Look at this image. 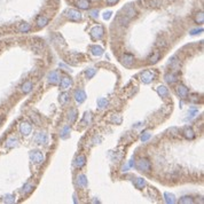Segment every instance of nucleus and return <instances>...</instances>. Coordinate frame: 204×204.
Segmentation results:
<instances>
[{
    "instance_id": "4468645a",
    "label": "nucleus",
    "mask_w": 204,
    "mask_h": 204,
    "mask_svg": "<svg viewBox=\"0 0 204 204\" xmlns=\"http://www.w3.org/2000/svg\"><path fill=\"white\" fill-rule=\"evenodd\" d=\"M32 88H33V84H32V82H30V80H26V82H24V84L21 86V89H22V92L23 93H30L32 91Z\"/></svg>"
},
{
    "instance_id": "f03ea898",
    "label": "nucleus",
    "mask_w": 204,
    "mask_h": 204,
    "mask_svg": "<svg viewBox=\"0 0 204 204\" xmlns=\"http://www.w3.org/2000/svg\"><path fill=\"white\" fill-rule=\"evenodd\" d=\"M30 160L36 164H41L45 160L44 154L41 152H39V150H32L30 153Z\"/></svg>"
},
{
    "instance_id": "2f4dec72",
    "label": "nucleus",
    "mask_w": 204,
    "mask_h": 204,
    "mask_svg": "<svg viewBox=\"0 0 204 204\" xmlns=\"http://www.w3.org/2000/svg\"><path fill=\"white\" fill-rule=\"evenodd\" d=\"M195 22L197 23V24H203L204 22V14L203 12H198V13H196V15H195Z\"/></svg>"
},
{
    "instance_id": "f257e3e1",
    "label": "nucleus",
    "mask_w": 204,
    "mask_h": 204,
    "mask_svg": "<svg viewBox=\"0 0 204 204\" xmlns=\"http://www.w3.org/2000/svg\"><path fill=\"white\" fill-rule=\"evenodd\" d=\"M136 167H138V170H139V171L145 172V173L150 172V170H152L150 162L147 160V158H140V160H138V163H136Z\"/></svg>"
},
{
    "instance_id": "1a4fd4ad",
    "label": "nucleus",
    "mask_w": 204,
    "mask_h": 204,
    "mask_svg": "<svg viewBox=\"0 0 204 204\" xmlns=\"http://www.w3.org/2000/svg\"><path fill=\"white\" fill-rule=\"evenodd\" d=\"M123 15H125V16L128 17L130 20H132L134 16L136 15V10H135L132 6H128L123 9Z\"/></svg>"
},
{
    "instance_id": "09e8293b",
    "label": "nucleus",
    "mask_w": 204,
    "mask_h": 204,
    "mask_svg": "<svg viewBox=\"0 0 204 204\" xmlns=\"http://www.w3.org/2000/svg\"><path fill=\"white\" fill-rule=\"evenodd\" d=\"M128 169H130V166H128V165L123 166V169H122V171H123V172H126V171H128Z\"/></svg>"
},
{
    "instance_id": "7ed1b4c3",
    "label": "nucleus",
    "mask_w": 204,
    "mask_h": 204,
    "mask_svg": "<svg viewBox=\"0 0 204 204\" xmlns=\"http://www.w3.org/2000/svg\"><path fill=\"white\" fill-rule=\"evenodd\" d=\"M121 63L123 64V65H125V67H128V68H130V67H132L134 63V61H135V58H134V56L132 55V54H128V53H126V54H123L121 58Z\"/></svg>"
},
{
    "instance_id": "aec40b11",
    "label": "nucleus",
    "mask_w": 204,
    "mask_h": 204,
    "mask_svg": "<svg viewBox=\"0 0 204 204\" xmlns=\"http://www.w3.org/2000/svg\"><path fill=\"white\" fill-rule=\"evenodd\" d=\"M133 184L138 189H142L146 186V180L143 178H136L133 180Z\"/></svg>"
},
{
    "instance_id": "473e14b6",
    "label": "nucleus",
    "mask_w": 204,
    "mask_h": 204,
    "mask_svg": "<svg viewBox=\"0 0 204 204\" xmlns=\"http://www.w3.org/2000/svg\"><path fill=\"white\" fill-rule=\"evenodd\" d=\"M147 5L150 7H160L162 5L160 0H147Z\"/></svg>"
},
{
    "instance_id": "c9c22d12",
    "label": "nucleus",
    "mask_w": 204,
    "mask_h": 204,
    "mask_svg": "<svg viewBox=\"0 0 204 204\" xmlns=\"http://www.w3.org/2000/svg\"><path fill=\"white\" fill-rule=\"evenodd\" d=\"M30 117H31V119L33 121V123H34V124H37L38 126H41V119L39 118V116H37L36 114H31V116H30Z\"/></svg>"
},
{
    "instance_id": "bb28decb",
    "label": "nucleus",
    "mask_w": 204,
    "mask_h": 204,
    "mask_svg": "<svg viewBox=\"0 0 204 204\" xmlns=\"http://www.w3.org/2000/svg\"><path fill=\"white\" fill-rule=\"evenodd\" d=\"M110 121H111V123H115L117 125H119V124H122V122H123V117H122L119 114H112Z\"/></svg>"
},
{
    "instance_id": "58836bf2",
    "label": "nucleus",
    "mask_w": 204,
    "mask_h": 204,
    "mask_svg": "<svg viewBox=\"0 0 204 204\" xmlns=\"http://www.w3.org/2000/svg\"><path fill=\"white\" fill-rule=\"evenodd\" d=\"M95 74H96V69H94V68H89V69H87L86 72H85V75H86L87 78H92Z\"/></svg>"
},
{
    "instance_id": "f3484780",
    "label": "nucleus",
    "mask_w": 204,
    "mask_h": 204,
    "mask_svg": "<svg viewBox=\"0 0 204 204\" xmlns=\"http://www.w3.org/2000/svg\"><path fill=\"white\" fill-rule=\"evenodd\" d=\"M86 164V157L84 155H79L75 160V166L76 167H83Z\"/></svg>"
},
{
    "instance_id": "393cba45",
    "label": "nucleus",
    "mask_w": 204,
    "mask_h": 204,
    "mask_svg": "<svg viewBox=\"0 0 204 204\" xmlns=\"http://www.w3.org/2000/svg\"><path fill=\"white\" fill-rule=\"evenodd\" d=\"M157 93H158V95L162 96V98H165V96H167V94H169V89H167L166 86L160 85V86L157 87Z\"/></svg>"
},
{
    "instance_id": "a878e982",
    "label": "nucleus",
    "mask_w": 204,
    "mask_h": 204,
    "mask_svg": "<svg viewBox=\"0 0 204 204\" xmlns=\"http://www.w3.org/2000/svg\"><path fill=\"white\" fill-rule=\"evenodd\" d=\"M77 6L80 9H88L89 7V0H78L77 1Z\"/></svg>"
},
{
    "instance_id": "5701e85b",
    "label": "nucleus",
    "mask_w": 204,
    "mask_h": 204,
    "mask_svg": "<svg viewBox=\"0 0 204 204\" xmlns=\"http://www.w3.org/2000/svg\"><path fill=\"white\" fill-rule=\"evenodd\" d=\"M184 136H185L186 139H194L195 138V133H194V131H193V128H186L184 130Z\"/></svg>"
},
{
    "instance_id": "6ab92c4d",
    "label": "nucleus",
    "mask_w": 204,
    "mask_h": 204,
    "mask_svg": "<svg viewBox=\"0 0 204 204\" xmlns=\"http://www.w3.org/2000/svg\"><path fill=\"white\" fill-rule=\"evenodd\" d=\"M77 185L79 187H86L87 186V178L85 174H80L77 178Z\"/></svg>"
},
{
    "instance_id": "412c9836",
    "label": "nucleus",
    "mask_w": 204,
    "mask_h": 204,
    "mask_svg": "<svg viewBox=\"0 0 204 204\" xmlns=\"http://www.w3.org/2000/svg\"><path fill=\"white\" fill-rule=\"evenodd\" d=\"M37 24H38L39 28H43V26H47L48 24V19L44 16V15H39L37 17Z\"/></svg>"
},
{
    "instance_id": "c85d7f7f",
    "label": "nucleus",
    "mask_w": 204,
    "mask_h": 204,
    "mask_svg": "<svg viewBox=\"0 0 204 204\" xmlns=\"http://www.w3.org/2000/svg\"><path fill=\"white\" fill-rule=\"evenodd\" d=\"M19 31L20 32H23V33H26L28 31H30V29H31V26L30 24H28V23H21L19 26Z\"/></svg>"
},
{
    "instance_id": "79ce46f5",
    "label": "nucleus",
    "mask_w": 204,
    "mask_h": 204,
    "mask_svg": "<svg viewBox=\"0 0 204 204\" xmlns=\"http://www.w3.org/2000/svg\"><path fill=\"white\" fill-rule=\"evenodd\" d=\"M91 121H92V114L91 112H85L84 123H91Z\"/></svg>"
},
{
    "instance_id": "2eb2a0df",
    "label": "nucleus",
    "mask_w": 204,
    "mask_h": 204,
    "mask_svg": "<svg viewBox=\"0 0 204 204\" xmlns=\"http://www.w3.org/2000/svg\"><path fill=\"white\" fill-rule=\"evenodd\" d=\"M164 79H165L166 83L173 84L178 80V76L176 74H173V72H169V74H166L165 76H164Z\"/></svg>"
},
{
    "instance_id": "423d86ee",
    "label": "nucleus",
    "mask_w": 204,
    "mask_h": 204,
    "mask_svg": "<svg viewBox=\"0 0 204 204\" xmlns=\"http://www.w3.org/2000/svg\"><path fill=\"white\" fill-rule=\"evenodd\" d=\"M140 78H141V82H142V83L149 84L150 82H153L154 80V78H155V74H153L152 71H149V70H146L141 74Z\"/></svg>"
},
{
    "instance_id": "9d476101",
    "label": "nucleus",
    "mask_w": 204,
    "mask_h": 204,
    "mask_svg": "<svg viewBox=\"0 0 204 204\" xmlns=\"http://www.w3.org/2000/svg\"><path fill=\"white\" fill-rule=\"evenodd\" d=\"M47 79H48V83L50 84H53V85L58 84V80H60V76H58V71H52V72H50Z\"/></svg>"
},
{
    "instance_id": "20e7f679",
    "label": "nucleus",
    "mask_w": 204,
    "mask_h": 204,
    "mask_svg": "<svg viewBox=\"0 0 204 204\" xmlns=\"http://www.w3.org/2000/svg\"><path fill=\"white\" fill-rule=\"evenodd\" d=\"M65 17L69 19L70 21H75V22H78L82 20V14L79 13L76 9H68L65 12Z\"/></svg>"
},
{
    "instance_id": "39448f33",
    "label": "nucleus",
    "mask_w": 204,
    "mask_h": 204,
    "mask_svg": "<svg viewBox=\"0 0 204 204\" xmlns=\"http://www.w3.org/2000/svg\"><path fill=\"white\" fill-rule=\"evenodd\" d=\"M103 34H104V30H103V28L101 26H96L91 30V36H92V38L95 39V40L101 39L103 37Z\"/></svg>"
},
{
    "instance_id": "c756f323",
    "label": "nucleus",
    "mask_w": 204,
    "mask_h": 204,
    "mask_svg": "<svg viewBox=\"0 0 204 204\" xmlns=\"http://www.w3.org/2000/svg\"><path fill=\"white\" fill-rule=\"evenodd\" d=\"M170 64H171V67H172L174 70H178L179 65H180V61H178V58H177V56H173V58L170 60Z\"/></svg>"
},
{
    "instance_id": "e433bc0d",
    "label": "nucleus",
    "mask_w": 204,
    "mask_h": 204,
    "mask_svg": "<svg viewBox=\"0 0 204 204\" xmlns=\"http://www.w3.org/2000/svg\"><path fill=\"white\" fill-rule=\"evenodd\" d=\"M4 202H5V203H14V202H15V196L8 194V195H6V196L4 197Z\"/></svg>"
},
{
    "instance_id": "dca6fc26",
    "label": "nucleus",
    "mask_w": 204,
    "mask_h": 204,
    "mask_svg": "<svg viewBox=\"0 0 204 204\" xmlns=\"http://www.w3.org/2000/svg\"><path fill=\"white\" fill-rule=\"evenodd\" d=\"M36 142L38 143V145H44V143H47V135L43 132H40V133L37 134V136H36Z\"/></svg>"
},
{
    "instance_id": "b1692460",
    "label": "nucleus",
    "mask_w": 204,
    "mask_h": 204,
    "mask_svg": "<svg viewBox=\"0 0 204 204\" xmlns=\"http://www.w3.org/2000/svg\"><path fill=\"white\" fill-rule=\"evenodd\" d=\"M160 58V53L158 51L157 52H154L153 54L148 58V61H149V63H156Z\"/></svg>"
},
{
    "instance_id": "a211bd4d",
    "label": "nucleus",
    "mask_w": 204,
    "mask_h": 204,
    "mask_svg": "<svg viewBox=\"0 0 204 204\" xmlns=\"http://www.w3.org/2000/svg\"><path fill=\"white\" fill-rule=\"evenodd\" d=\"M19 143V140L15 138V136H10L6 140V147L7 148H14V147L17 146Z\"/></svg>"
},
{
    "instance_id": "ea45409f",
    "label": "nucleus",
    "mask_w": 204,
    "mask_h": 204,
    "mask_svg": "<svg viewBox=\"0 0 204 204\" xmlns=\"http://www.w3.org/2000/svg\"><path fill=\"white\" fill-rule=\"evenodd\" d=\"M180 203L182 204H189V203H194V200L189 196H185V197H181L180 200Z\"/></svg>"
},
{
    "instance_id": "4be33fe9",
    "label": "nucleus",
    "mask_w": 204,
    "mask_h": 204,
    "mask_svg": "<svg viewBox=\"0 0 204 204\" xmlns=\"http://www.w3.org/2000/svg\"><path fill=\"white\" fill-rule=\"evenodd\" d=\"M164 200H165L166 203L169 204H173L176 203V196L173 195V194H171V193H164Z\"/></svg>"
},
{
    "instance_id": "f8f14e48",
    "label": "nucleus",
    "mask_w": 204,
    "mask_h": 204,
    "mask_svg": "<svg viewBox=\"0 0 204 204\" xmlns=\"http://www.w3.org/2000/svg\"><path fill=\"white\" fill-rule=\"evenodd\" d=\"M176 92H177V94L180 98H186V96L188 95V88L186 87L185 85H179L177 89H176Z\"/></svg>"
},
{
    "instance_id": "9b49d317",
    "label": "nucleus",
    "mask_w": 204,
    "mask_h": 204,
    "mask_svg": "<svg viewBox=\"0 0 204 204\" xmlns=\"http://www.w3.org/2000/svg\"><path fill=\"white\" fill-rule=\"evenodd\" d=\"M89 52L94 55V56H101L103 54V48L101 46H98V45H94V46H91L89 47Z\"/></svg>"
},
{
    "instance_id": "a18cd8bd",
    "label": "nucleus",
    "mask_w": 204,
    "mask_h": 204,
    "mask_svg": "<svg viewBox=\"0 0 204 204\" xmlns=\"http://www.w3.org/2000/svg\"><path fill=\"white\" fill-rule=\"evenodd\" d=\"M110 16H111V12H106V13L103 14V19L104 20H109Z\"/></svg>"
},
{
    "instance_id": "49530a36",
    "label": "nucleus",
    "mask_w": 204,
    "mask_h": 204,
    "mask_svg": "<svg viewBox=\"0 0 204 204\" xmlns=\"http://www.w3.org/2000/svg\"><path fill=\"white\" fill-rule=\"evenodd\" d=\"M197 94H193V95H191V101H194V102H196V101H198V99H197Z\"/></svg>"
},
{
    "instance_id": "f704fd0d",
    "label": "nucleus",
    "mask_w": 204,
    "mask_h": 204,
    "mask_svg": "<svg viewBox=\"0 0 204 204\" xmlns=\"http://www.w3.org/2000/svg\"><path fill=\"white\" fill-rule=\"evenodd\" d=\"M68 134H70V126H68V125H65L62 130H61V138H65Z\"/></svg>"
},
{
    "instance_id": "37998d69",
    "label": "nucleus",
    "mask_w": 204,
    "mask_h": 204,
    "mask_svg": "<svg viewBox=\"0 0 204 204\" xmlns=\"http://www.w3.org/2000/svg\"><path fill=\"white\" fill-rule=\"evenodd\" d=\"M98 14H99L98 9H92V10H89V15L93 16V17H98Z\"/></svg>"
},
{
    "instance_id": "7c9ffc66",
    "label": "nucleus",
    "mask_w": 204,
    "mask_h": 204,
    "mask_svg": "<svg viewBox=\"0 0 204 204\" xmlns=\"http://www.w3.org/2000/svg\"><path fill=\"white\" fill-rule=\"evenodd\" d=\"M108 100L107 99H104V98H100V99H98V107L100 109H103L106 108L107 106H108Z\"/></svg>"
},
{
    "instance_id": "72a5a7b5",
    "label": "nucleus",
    "mask_w": 204,
    "mask_h": 204,
    "mask_svg": "<svg viewBox=\"0 0 204 204\" xmlns=\"http://www.w3.org/2000/svg\"><path fill=\"white\" fill-rule=\"evenodd\" d=\"M68 100H69V94H68L67 92H64V93H62V94L60 95V99H58V101L61 102L62 104H64V103H67V102H68Z\"/></svg>"
},
{
    "instance_id": "4c0bfd02",
    "label": "nucleus",
    "mask_w": 204,
    "mask_h": 204,
    "mask_svg": "<svg viewBox=\"0 0 204 204\" xmlns=\"http://www.w3.org/2000/svg\"><path fill=\"white\" fill-rule=\"evenodd\" d=\"M150 136H152L150 132H149V131H146V132H143L142 135H141V141H142V142H146V141H148L150 139Z\"/></svg>"
},
{
    "instance_id": "cd10ccee",
    "label": "nucleus",
    "mask_w": 204,
    "mask_h": 204,
    "mask_svg": "<svg viewBox=\"0 0 204 204\" xmlns=\"http://www.w3.org/2000/svg\"><path fill=\"white\" fill-rule=\"evenodd\" d=\"M68 118L70 123H75V121L77 119V110L76 109H70V111L68 112Z\"/></svg>"
},
{
    "instance_id": "0eeeda50",
    "label": "nucleus",
    "mask_w": 204,
    "mask_h": 204,
    "mask_svg": "<svg viewBox=\"0 0 204 204\" xmlns=\"http://www.w3.org/2000/svg\"><path fill=\"white\" fill-rule=\"evenodd\" d=\"M32 131V126L29 122H22L20 125V132L23 135H29Z\"/></svg>"
},
{
    "instance_id": "6e6552de",
    "label": "nucleus",
    "mask_w": 204,
    "mask_h": 204,
    "mask_svg": "<svg viewBox=\"0 0 204 204\" xmlns=\"http://www.w3.org/2000/svg\"><path fill=\"white\" fill-rule=\"evenodd\" d=\"M74 96H75V100H76L77 102H79V103L84 102L86 100V98H87V95H86V93H85L84 89H77L76 92H75V94H74Z\"/></svg>"
},
{
    "instance_id": "ddd939ff",
    "label": "nucleus",
    "mask_w": 204,
    "mask_h": 204,
    "mask_svg": "<svg viewBox=\"0 0 204 204\" xmlns=\"http://www.w3.org/2000/svg\"><path fill=\"white\" fill-rule=\"evenodd\" d=\"M71 85H72V80H71L69 77H63L62 80H61V84H60V88L61 89H67L69 88Z\"/></svg>"
},
{
    "instance_id": "c03bdc74",
    "label": "nucleus",
    "mask_w": 204,
    "mask_h": 204,
    "mask_svg": "<svg viewBox=\"0 0 204 204\" xmlns=\"http://www.w3.org/2000/svg\"><path fill=\"white\" fill-rule=\"evenodd\" d=\"M198 32H203V29L201 28V29H195V30H191L190 34H197Z\"/></svg>"
},
{
    "instance_id": "8fccbe9b",
    "label": "nucleus",
    "mask_w": 204,
    "mask_h": 204,
    "mask_svg": "<svg viewBox=\"0 0 204 204\" xmlns=\"http://www.w3.org/2000/svg\"><path fill=\"white\" fill-rule=\"evenodd\" d=\"M128 166H130V167H133V166H134L133 158H132V160H130V162H128Z\"/></svg>"
},
{
    "instance_id": "a19ab883",
    "label": "nucleus",
    "mask_w": 204,
    "mask_h": 204,
    "mask_svg": "<svg viewBox=\"0 0 204 204\" xmlns=\"http://www.w3.org/2000/svg\"><path fill=\"white\" fill-rule=\"evenodd\" d=\"M32 189H33V186L29 185V184H26V185L24 186V188H23V193H24V194H29V193H30Z\"/></svg>"
},
{
    "instance_id": "de8ad7c7",
    "label": "nucleus",
    "mask_w": 204,
    "mask_h": 204,
    "mask_svg": "<svg viewBox=\"0 0 204 204\" xmlns=\"http://www.w3.org/2000/svg\"><path fill=\"white\" fill-rule=\"evenodd\" d=\"M107 2L109 5H115L116 2H118V0H107Z\"/></svg>"
}]
</instances>
